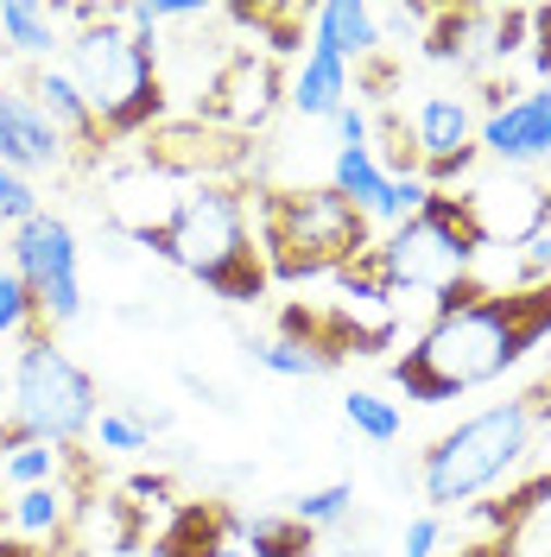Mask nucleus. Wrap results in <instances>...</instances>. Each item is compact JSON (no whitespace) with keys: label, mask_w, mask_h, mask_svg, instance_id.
<instances>
[{"label":"nucleus","mask_w":551,"mask_h":557,"mask_svg":"<svg viewBox=\"0 0 551 557\" xmlns=\"http://www.w3.org/2000/svg\"><path fill=\"white\" fill-rule=\"evenodd\" d=\"M551 336V278L546 285H450L438 292L431 323L413 336L406 355L387 361L393 386L413 406H444L476 386L501 381Z\"/></svg>","instance_id":"1"},{"label":"nucleus","mask_w":551,"mask_h":557,"mask_svg":"<svg viewBox=\"0 0 551 557\" xmlns=\"http://www.w3.org/2000/svg\"><path fill=\"white\" fill-rule=\"evenodd\" d=\"M134 242L152 247L159 260H172L177 273L204 278L222 305H260L273 285L260 242H254L242 184H191L159 222H139Z\"/></svg>","instance_id":"2"},{"label":"nucleus","mask_w":551,"mask_h":557,"mask_svg":"<svg viewBox=\"0 0 551 557\" xmlns=\"http://www.w3.org/2000/svg\"><path fill=\"white\" fill-rule=\"evenodd\" d=\"M254 242L267 273L285 285L336 278L375 247V215L355 209L336 184H267L254 190Z\"/></svg>","instance_id":"3"},{"label":"nucleus","mask_w":551,"mask_h":557,"mask_svg":"<svg viewBox=\"0 0 551 557\" xmlns=\"http://www.w3.org/2000/svg\"><path fill=\"white\" fill-rule=\"evenodd\" d=\"M64 70L83 89L89 114L102 121L108 139H139L166 121V76H159V38L127 33L108 7L96 26L64 38Z\"/></svg>","instance_id":"4"},{"label":"nucleus","mask_w":551,"mask_h":557,"mask_svg":"<svg viewBox=\"0 0 551 557\" xmlns=\"http://www.w3.org/2000/svg\"><path fill=\"white\" fill-rule=\"evenodd\" d=\"M546 412V393H519V399H501L488 412L463 418L456 431H444L425 462H418V487H425V507L431 513H450V507H469L482 487H494L519 456L532 450V424Z\"/></svg>","instance_id":"5"},{"label":"nucleus","mask_w":551,"mask_h":557,"mask_svg":"<svg viewBox=\"0 0 551 557\" xmlns=\"http://www.w3.org/2000/svg\"><path fill=\"white\" fill-rule=\"evenodd\" d=\"M482 247L488 242H482V228H476V215H469V197L431 190L413 222H400L387 242H375L362 253V267L380 278L387 298H406V292H431L438 298V292L469 278Z\"/></svg>","instance_id":"6"},{"label":"nucleus","mask_w":551,"mask_h":557,"mask_svg":"<svg viewBox=\"0 0 551 557\" xmlns=\"http://www.w3.org/2000/svg\"><path fill=\"white\" fill-rule=\"evenodd\" d=\"M96 381L89 368L58 348L51 336H26L13 368H7V406H13V424L33 437V444H51V450H70L83 431H96Z\"/></svg>","instance_id":"7"},{"label":"nucleus","mask_w":551,"mask_h":557,"mask_svg":"<svg viewBox=\"0 0 551 557\" xmlns=\"http://www.w3.org/2000/svg\"><path fill=\"white\" fill-rule=\"evenodd\" d=\"M7 267L20 273V285L33 292V311H38V330H64L83 317V273H76V228L64 215L38 209L33 222H20L7 235Z\"/></svg>","instance_id":"8"},{"label":"nucleus","mask_w":551,"mask_h":557,"mask_svg":"<svg viewBox=\"0 0 551 557\" xmlns=\"http://www.w3.org/2000/svg\"><path fill=\"white\" fill-rule=\"evenodd\" d=\"M139 165L166 177H191V184H242L254 165V139L229 134L204 114H166L159 127L139 134Z\"/></svg>","instance_id":"9"},{"label":"nucleus","mask_w":551,"mask_h":557,"mask_svg":"<svg viewBox=\"0 0 551 557\" xmlns=\"http://www.w3.org/2000/svg\"><path fill=\"white\" fill-rule=\"evenodd\" d=\"M279 102H285V70H279V58L254 51V45H229L222 64L204 76L197 114L216 121V127H229V134L254 139L279 114Z\"/></svg>","instance_id":"10"},{"label":"nucleus","mask_w":551,"mask_h":557,"mask_svg":"<svg viewBox=\"0 0 551 557\" xmlns=\"http://www.w3.org/2000/svg\"><path fill=\"white\" fill-rule=\"evenodd\" d=\"M469 215L482 228V242H507L526 247L539 228H551V184H532V177H507L494 190H469Z\"/></svg>","instance_id":"11"},{"label":"nucleus","mask_w":551,"mask_h":557,"mask_svg":"<svg viewBox=\"0 0 551 557\" xmlns=\"http://www.w3.org/2000/svg\"><path fill=\"white\" fill-rule=\"evenodd\" d=\"M482 152H494L501 165H539L551 159V83L514 96L507 108H494L482 121Z\"/></svg>","instance_id":"12"},{"label":"nucleus","mask_w":551,"mask_h":557,"mask_svg":"<svg viewBox=\"0 0 551 557\" xmlns=\"http://www.w3.org/2000/svg\"><path fill=\"white\" fill-rule=\"evenodd\" d=\"M488 20H494V7H431L418 45H425L431 64L482 70L488 64Z\"/></svg>","instance_id":"13"},{"label":"nucleus","mask_w":551,"mask_h":557,"mask_svg":"<svg viewBox=\"0 0 551 557\" xmlns=\"http://www.w3.org/2000/svg\"><path fill=\"white\" fill-rule=\"evenodd\" d=\"M310 45L330 51V58H343V64H368V58L387 51V38H380V13L375 7H362V0H330V7L310 13Z\"/></svg>","instance_id":"14"},{"label":"nucleus","mask_w":551,"mask_h":557,"mask_svg":"<svg viewBox=\"0 0 551 557\" xmlns=\"http://www.w3.org/2000/svg\"><path fill=\"white\" fill-rule=\"evenodd\" d=\"M33 102H38V114L64 134V146L76 139L83 152H108V134H102V121L89 114V102H83V89L70 83V70L64 64H45L33 76Z\"/></svg>","instance_id":"15"},{"label":"nucleus","mask_w":551,"mask_h":557,"mask_svg":"<svg viewBox=\"0 0 551 557\" xmlns=\"http://www.w3.org/2000/svg\"><path fill=\"white\" fill-rule=\"evenodd\" d=\"M348 89H355V83H348L343 58H330V51L310 45L305 64L292 70V83H285V102L298 108L305 121H336V114L348 108Z\"/></svg>","instance_id":"16"},{"label":"nucleus","mask_w":551,"mask_h":557,"mask_svg":"<svg viewBox=\"0 0 551 557\" xmlns=\"http://www.w3.org/2000/svg\"><path fill=\"white\" fill-rule=\"evenodd\" d=\"M235 532L242 520L222 507V500H209V507H177V520L159 532V557H216L222 545H235Z\"/></svg>","instance_id":"17"},{"label":"nucleus","mask_w":551,"mask_h":557,"mask_svg":"<svg viewBox=\"0 0 551 557\" xmlns=\"http://www.w3.org/2000/svg\"><path fill=\"white\" fill-rule=\"evenodd\" d=\"M469 127H476V108L463 96H425L413 114V134H418V159L425 165H444L469 146Z\"/></svg>","instance_id":"18"},{"label":"nucleus","mask_w":551,"mask_h":557,"mask_svg":"<svg viewBox=\"0 0 551 557\" xmlns=\"http://www.w3.org/2000/svg\"><path fill=\"white\" fill-rule=\"evenodd\" d=\"M0 38H7L20 58H51V51H64V7L7 0V7H0Z\"/></svg>","instance_id":"19"},{"label":"nucleus","mask_w":551,"mask_h":557,"mask_svg":"<svg viewBox=\"0 0 551 557\" xmlns=\"http://www.w3.org/2000/svg\"><path fill=\"white\" fill-rule=\"evenodd\" d=\"M310 13H317V7H273V0L229 7V20H235V26H254V45H260L267 58H285V51H298V45H305Z\"/></svg>","instance_id":"20"},{"label":"nucleus","mask_w":551,"mask_h":557,"mask_svg":"<svg viewBox=\"0 0 551 557\" xmlns=\"http://www.w3.org/2000/svg\"><path fill=\"white\" fill-rule=\"evenodd\" d=\"M242 552L247 557H310L317 552V532L298 525L292 513H254V520H242Z\"/></svg>","instance_id":"21"},{"label":"nucleus","mask_w":551,"mask_h":557,"mask_svg":"<svg viewBox=\"0 0 551 557\" xmlns=\"http://www.w3.org/2000/svg\"><path fill=\"white\" fill-rule=\"evenodd\" d=\"M330 184H336L355 209H368V215H375V209L387 203V184H393V177H380V165H375V152H368V146H336Z\"/></svg>","instance_id":"22"},{"label":"nucleus","mask_w":551,"mask_h":557,"mask_svg":"<svg viewBox=\"0 0 551 557\" xmlns=\"http://www.w3.org/2000/svg\"><path fill=\"white\" fill-rule=\"evenodd\" d=\"M375 152L380 177H393V184H406V177L425 172V159H418V134L413 121H400V114H380V146H368Z\"/></svg>","instance_id":"23"},{"label":"nucleus","mask_w":551,"mask_h":557,"mask_svg":"<svg viewBox=\"0 0 551 557\" xmlns=\"http://www.w3.org/2000/svg\"><path fill=\"white\" fill-rule=\"evenodd\" d=\"M285 513L310 532H336V525L355 513V482H330V487H310V494H292Z\"/></svg>","instance_id":"24"},{"label":"nucleus","mask_w":551,"mask_h":557,"mask_svg":"<svg viewBox=\"0 0 551 557\" xmlns=\"http://www.w3.org/2000/svg\"><path fill=\"white\" fill-rule=\"evenodd\" d=\"M247 355H254V368H267V374H279V381H317V374H330V361H323L317 348L292 343V336H273V343H247Z\"/></svg>","instance_id":"25"},{"label":"nucleus","mask_w":551,"mask_h":557,"mask_svg":"<svg viewBox=\"0 0 551 557\" xmlns=\"http://www.w3.org/2000/svg\"><path fill=\"white\" fill-rule=\"evenodd\" d=\"M64 520H70V494H64L58 482L20 487V500H13V525H20V532L51 539V532H64Z\"/></svg>","instance_id":"26"},{"label":"nucleus","mask_w":551,"mask_h":557,"mask_svg":"<svg viewBox=\"0 0 551 557\" xmlns=\"http://www.w3.org/2000/svg\"><path fill=\"white\" fill-rule=\"evenodd\" d=\"M343 418L368 437V444H393V437H400V406L380 399V393H368V386H348L343 393Z\"/></svg>","instance_id":"27"},{"label":"nucleus","mask_w":551,"mask_h":557,"mask_svg":"<svg viewBox=\"0 0 551 557\" xmlns=\"http://www.w3.org/2000/svg\"><path fill=\"white\" fill-rule=\"evenodd\" d=\"M13 336L26 343V336H45V330H38L33 292H26V285H20V273L0 260V343H13Z\"/></svg>","instance_id":"28"},{"label":"nucleus","mask_w":551,"mask_h":557,"mask_svg":"<svg viewBox=\"0 0 551 557\" xmlns=\"http://www.w3.org/2000/svg\"><path fill=\"white\" fill-rule=\"evenodd\" d=\"M526 38H532V7H494V20H488V64L519 58Z\"/></svg>","instance_id":"29"},{"label":"nucleus","mask_w":551,"mask_h":557,"mask_svg":"<svg viewBox=\"0 0 551 557\" xmlns=\"http://www.w3.org/2000/svg\"><path fill=\"white\" fill-rule=\"evenodd\" d=\"M0 482H13V487L58 482V450H51V444H26V450L0 456Z\"/></svg>","instance_id":"30"},{"label":"nucleus","mask_w":551,"mask_h":557,"mask_svg":"<svg viewBox=\"0 0 551 557\" xmlns=\"http://www.w3.org/2000/svg\"><path fill=\"white\" fill-rule=\"evenodd\" d=\"M96 444H102V450H152V437H146V424L134 418V406L96 412Z\"/></svg>","instance_id":"31"},{"label":"nucleus","mask_w":551,"mask_h":557,"mask_svg":"<svg viewBox=\"0 0 551 557\" xmlns=\"http://www.w3.org/2000/svg\"><path fill=\"white\" fill-rule=\"evenodd\" d=\"M38 215V190H33V177H20V172H7L0 165V222H33Z\"/></svg>","instance_id":"32"},{"label":"nucleus","mask_w":551,"mask_h":557,"mask_svg":"<svg viewBox=\"0 0 551 557\" xmlns=\"http://www.w3.org/2000/svg\"><path fill=\"white\" fill-rule=\"evenodd\" d=\"M425 197H431V184H425V177H406V184H387V203L375 209V222H393V228H400V222H413L418 209H425Z\"/></svg>","instance_id":"33"},{"label":"nucleus","mask_w":551,"mask_h":557,"mask_svg":"<svg viewBox=\"0 0 551 557\" xmlns=\"http://www.w3.org/2000/svg\"><path fill=\"white\" fill-rule=\"evenodd\" d=\"M438 545H444V520H438V513H418V520H406L400 557H438Z\"/></svg>","instance_id":"34"},{"label":"nucleus","mask_w":551,"mask_h":557,"mask_svg":"<svg viewBox=\"0 0 551 557\" xmlns=\"http://www.w3.org/2000/svg\"><path fill=\"white\" fill-rule=\"evenodd\" d=\"M546 278H551V228H539L519 247V285H546Z\"/></svg>","instance_id":"35"},{"label":"nucleus","mask_w":551,"mask_h":557,"mask_svg":"<svg viewBox=\"0 0 551 557\" xmlns=\"http://www.w3.org/2000/svg\"><path fill=\"white\" fill-rule=\"evenodd\" d=\"M532 70H539V83H551V7H532Z\"/></svg>","instance_id":"36"},{"label":"nucleus","mask_w":551,"mask_h":557,"mask_svg":"<svg viewBox=\"0 0 551 557\" xmlns=\"http://www.w3.org/2000/svg\"><path fill=\"white\" fill-rule=\"evenodd\" d=\"M127 500H134L139 513H152V507L172 500V482H166V475H134V482H127Z\"/></svg>","instance_id":"37"},{"label":"nucleus","mask_w":551,"mask_h":557,"mask_svg":"<svg viewBox=\"0 0 551 557\" xmlns=\"http://www.w3.org/2000/svg\"><path fill=\"white\" fill-rule=\"evenodd\" d=\"M336 139H343V146H375V127H368V114H362L355 102L336 114Z\"/></svg>","instance_id":"38"},{"label":"nucleus","mask_w":551,"mask_h":557,"mask_svg":"<svg viewBox=\"0 0 551 557\" xmlns=\"http://www.w3.org/2000/svg\"><path fill=\"white\" fill-rule=\"evenodd\" d=\"M0 165L20 172V152H13V89H0Z\"/></svg>","instance_id":"39"},{"label":"nucleus","mask_w":551,"mask_h":557,"mask_svg":"<svg viewBox=\"0 0 551 557\" xmlns=\"http://www.w3.org/2000/svg\"><path fill=\"white\" fill-rule=\"evenodd\" d=\"M0 557H51V552H38L26 539H0Z\"/></svg>","instance_id":"40"}]
</instances>
